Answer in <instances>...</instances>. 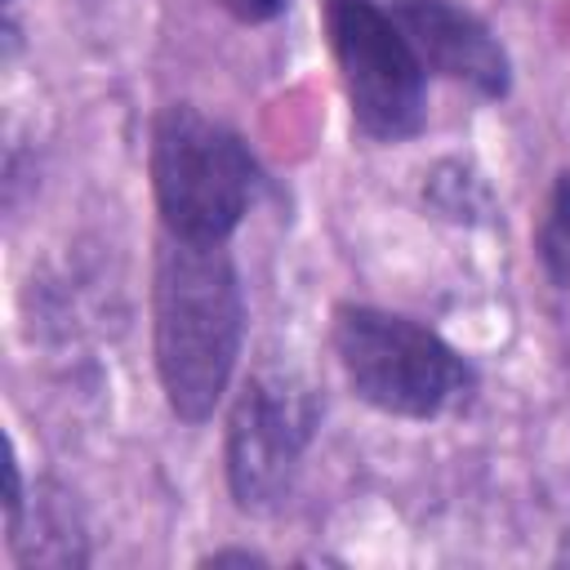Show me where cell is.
<instances>
[{"label": "cell", "mask_w": 570, "mask_h": 570, "mask_svg": "<svg viewBox=\"0 0 570 570\" xmlns=\"http://www.w3.org/2000/svg\"><path fill=\"white\" fill-rule=\"evenodd\" d=\"M330 343L347 387L379 414L432 423L468 410L476 396V365L436 330L414 316L338 303L330 321Z\"/></svg>", "instance_id": "2"}, {"label": "cell", "mask_w": 570, "mask_h": 570, "mask_svg": "<svg viewBox=\"0 0 570 570\" xmlns=\"http://www.w3.org/2000/svg\"><path fill=\"white\" fill-rule=\"evenodd\" d=\"M240 347L245 289L227 245H191L165 232L151 272V356L174 419H214Z\"/></svg>", "instance_id": "1"}, {"label": "cell", "mask_w": 570, "mask_h": 570, "mask_svg": "<svg viewBox=\"0 0 570 570\" xmlns=\"http://www.w3.org/2000/svg\"><path fill=\"white\" fill-rule=\"evenodd\" d=\"M428 76L468 85L476 98L512 94V58L481 13L459 0H383Z\"/></svg>", "instance_id": "6"}, {"label": "cell", "mask_w": 570, "mask_h": 570, "mask_svg": "<svg viewBox=\"0 0 570 570\" xmlns=\"http://www.w3.org/2000/svg\"><path fill=\"white\" fill-rule=\"evenodd\" d=\"M423 196H428L445 218H459V223H472L476 214H490V209H494V205H490V187L481 183V174L463 169L459 160L436 165L432 178H428V187H423Z\"/></svg>", "instance_id": "8"}, {"label": "cell", "mask_w": 570, "mask_h": 570, "mask_svg": "<svg viewBox=\"0 0 570 570\" xmlns=\"http://www.w3.org/2000/svg\"><path fill=\"white\" fill-rule=\"evenodd\" d=\"M321 428V396L285 370H258L227 410L223 468L240 512H272L294 490L307 445Z\"/></svg>", "instance_id": "5"}, {"label": "cell", "mask_w": 570, "mask_h": 570, "mask_svg": "<svg viewBox=\"0 0 570 570\" xmlns=\"http://www.w3.org/2000/svg\"><path fill=\"white\" fill-rule=\"evenodd\" d=\"M147 169L160 227L191 245H227L263 187L249 142L196 102L156 111Z\"/></svg>", "instance_id": "3"}, {"label": "cell", "mask_w": 570, "mask_h": 570, "mask_svg": "<svg viewBox=\"0 0 570 570\" xmlns=\"http://www.w3.org/2000/svg\"><path fill=\"white\" fill-rule=\"evenodd\" d=\"M200 566H267V557L249 552V548H218V552L200 557Z\"/></svg>", "instance_id": "10"}, {"label": "cell", "mask_w": 570, "mask_h": 570, "mask_svg": "<svg viewBox=\"0 0 570 570\" xmlns=\"http://www.w3.org/2000/svg\"><path fill=\"white\" fill-rule=\"evenodd\" d=\"M223 9H227L232 18H240V22L258 27V22H272V18H281V13L289 9V0H223Z\"/></svg>", "instance_id": "9"}, {"label": "cell", "mask_w": 570, "mask_h": 570, "mask_svg": "<svg viewBox=\"0 0 570 570\" xmlns=\"http://www.w3.org/2000/svg\"><path fill=\"white\" fill-rule=\"evenodd\" d=\"M321 27L352 120L374 142H405L428 125V67L383 0H321Z\"/></svg>", "instance_id": "4"}, {"label": "cell", "mask_w": 570, "mask_h": 570, "mask_svg": "<svg viewBox=\"0 0 570 570\" xmlns=\"http://www.w3.org/2000/svg\"><path fill=\"white\" fill-rule=\"evenodd\" d=\"M534 258L557 289H570V169L552 178L543 218L534 227Z\"/></svg>", "instance_id": "7"}]
</instances>
